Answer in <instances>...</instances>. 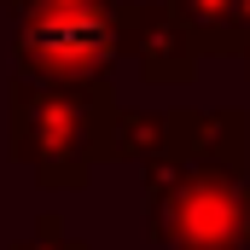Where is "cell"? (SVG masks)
Listing matches in <instances>:
<instances>
[{"instance_id":"cell-1","label":"cell","mask_w":250,"mask_h":250,"mask_svg":"<svg viewBox=\"0 0 250 250\" xmlns=\"http://www.w3.org/2000/svg\"><path fill=\"white\" fill-rule=\"evenodd\" d=\"M105 111H111V82L18 76L6 105L12 163H23L53 192H82L105 163Z\"/></svg>"},{"instance_id":"cell-2","label":"cell","mask_w":250,"mask_h":250,"mask_svg":"<svg viewBox=\"0 0 250 250\" xmlns=\"http://www.w3.org/2000/svg\"><path fill=\"white\" fill-rule=\"evenodd\" d=\"M146 169V233L157 250H250V169L215 157H157Z\"/></svg>"},{"instance_id":"cell-3","label":"cell","mask_w":250,"mask_h":250,"mask_svg":"<svg viewBox=\"0 0 250 250\" xmlns=\"http://www.w3.org/2000/svg\"><path fill=\"white\" fill-rule=\"evenodd\" d=\"M12 64L41 82H111L128 59L134 0H12Z\"/></svg>"},{"instance_id":"cell-4","label":"cell","mask_w":250,"mask_h":250,"mask_svg":"<svg viewBox=\"0 0 250 250\" xmlns=\"http://www.w3.org/2000/svg\"><path fill=\"white\" fill-rule=\"evenodd\" d=\"M204 134L198 105H169V111H140L117 105L105 111V163H157V157H181Z\"/></svg>"},{"instance_id":"cell-5","label":"cell","mask_w":250,"mask_h":250,"mask_svg":"<svg viewBox=\"0 0 250 250\" xmlns=\"http://www.w3.org/2000/svg\"><path fill=\"white\" fill-rule=\"evenodd\" d=\"M128 59L140 70V82L146 87H192V76H198V41L187 35V23L169 12V0L163 6H140L134 12V35H128Z\"/></svg>"},{"instance_id":"cell-6","label":"cell","mask_w":250,"mask_h":250,"mask_svg":"<svg viewBox=\"0 0 250 250\" xmlns=\"http://www.w3.org/2000/svg\"><path fill=\"white\" fill-rule=\"evenodd\" d=\"M204 59H233L250 41V0H169Z\"/></svg>"},{"instance_id":"cell-7","label":"cell","mask_w":250,"mask_h":250,"mask_svg":"<svg viewBox=\"0 0 250 250\" xmlns=\"http://www.w3.org/2000/svg\"><path fill=\"white\" fill-rule=\"evenodd\" d=\"M12 250H87V239H76L59 215H41V221H35V233H23Z\"/></svg>"},{"instance_id":"cell-8","label":"cell","mask_w":250,"mask_h":250,"mask_svg":"<svg viewBox=\"0 0 250 250\" xmlns=\"http://www.w3.org/2000/svg\"><path fill=\"white\" fill-rule=\"evenodd\" d=\"M239 59H245V70H250V41H245V47H239Z\"/></svg>"},{"instance_id":"cell-9","label":"cell","mask_w":250,"mask_h":250,"mask_svg":"<svg viewBox=\"0 0 250 250\" xmlns=\"http://www.w3.org/2000/svg\"><path fill=\"white\" fill-rule=\"evenodd\" d=\"M0 6H12V0H0Z\"/></svg>"}]
</instances>
